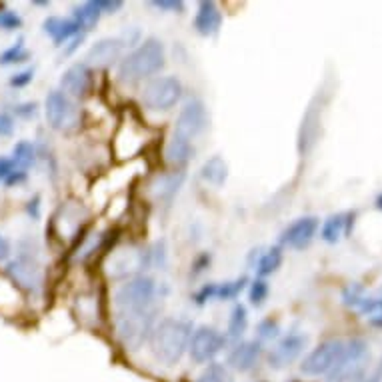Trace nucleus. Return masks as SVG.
I'll use <instances>...</instances> for the list:
<instances>
[{
	"label": "nucleus",
	"instance_id": "obj_1",
	"mask_svg": "<svg viewBox=\"0 0 382 382\" xmlns=\"http://www.w3.org/2000/svg\"><path fill=\"white\" fill-rule=\"evenodd\" d=\"M191 337V324L178 321V318H164L154 326L148 342H150V351L154 354V358L164 362L166 367H172L189 351Z\"/></svg>",
	"mask_w": 382,
	"mask_h": 382
},
{
	"label": "nucleus",
	"instance_id": "obj_2",
	"mask_svg": "<svg viewBox=\"0 0 382 382\" xmlns=\"http://www.w3.org/2000/svg\"><path fill=\"white\" fill-rule=\"evenodd\" d=\"M164 66V45L159 38H147L118 64V78L126 85H136L161 73Z\"/></svg>",
	"mask_w": 382,
	"mask_h": 382
},
{
	"label": "nucleus",
	"instance_id": "obj_3",
	"mask_svg": "<svg viewBox=\"0 0 382 382\" xmlns=\"http://www.w3.org/2000/svg\"><path fill=\"white\" fill-rule=\"evenodd\" d=\"M156 321V307L145 310H126L117 312V332L122 344L131 351H138L147 342Z\"/></svg>",
	"mask_w": 382,
	"mask_h": 382
},
{
	"label": "nucleus",
	"instance_id": "obj_4",
	"mask_svg": "<svg viewBox=\"0 0 382 382\" xmlns=\"http://www.w3.org/2000/svg\"><path fill=\"white\" fill-rule=\"evenodd\" d=\"M159 286L156 282L148 277H136L120 284V288L115 294V307L117 312L126 310H145L156 307Z\"/></svg>",
	"mask_w": 382,
	"mask_h": 382
},
{
	"label": "nucleus",
	"instance_id": "obj_5",
	"mask_svg": "<svg viewBox=\"0 0 382 382\" xmlns=\"http://www.w3.org/2000/svg\"><path fill=\"white\" fill-rule=\"evenodd\" d=\"M182 96V82L177 76H156L142 90V104L152 112H166L175 108Z\"/></svg>",
	"mask_w": 382,
	"mask_h": 382
},
{
	"label": "nucleus",
	"instance_id": "obj_6",
	"mask_svg": "<svg viewBox=\"0 0 382 382\" xmlns=\"http://www.w3.org/2000/svg\"><path fill=\"white\" fill-rule=\"evenodd\" d=\"M206 124H208V115H206L205 103L198 98H191L184 103V106L178 112L177 124H175L170 140H177L182 145H192V140L198 134L205 133Z\"/></svg>",
	"mask_w": 382,
	"mask_h": 382
},
{
	"label": "nucleus",
	"instance_id": "obj_7",
	"mask_svg": "<svg viewBox=\"0 0 382 382\" xmlns=\"http://www.w3.org/2000/svg\"><path fill=\"white\" fill-rule=\"evenodd\" d=\"M46 122L50 128L60 131V133H68L78 126V118L80 112L76 108V104L62 92V90H52L48 92L45 103Z\"/></svg>",
	"mask_w": 382,
	"mask_h": 382
},
{
	"label": "nucleus",
	"instance_id": "obj_8",
	"mask_svg": "<svg viewBox=\"0 0 382 382\" xmlns=\"http://www.w3.org/2000/svg\"><path fill=\"white\" fill-rule=\"evenodd\" d=\"M344 346H346V342L337 340V338L323 342L321 346H316L302 360V365H300L302 374H307V376H323V374H328L340 362V358L344 354Z\"/></svg>",
	"mask_w": 382,
	"mask_h": 382
},
{
	"label": "nucleus",
	"instance_id": "obj_9",
	"mask_svg": "<svg viewBox=\"0 0 382 382\" xmlns=\"http://www.w3.org/2000/svg\"><path fill=\"white\" fill-rule=\"evenodd\" d=\"M226 346V337L212 326H200L192 332L189 342L191 358L198 365L210 362Z\"/></svg>",
	"mask_w": 382,
	"mask_h": 382
},
{
	"label": "nucleus",
	"instance_id": "obj_10",
	"mask_svg": "<svg viewBox=\"0 0 382 382\" xmlns=\"http://www.w3.org/2000/svg\"><path fill=\"white\" fill-rule=\"evenodd\" d=\"M307 344H309V338L302 332H291L282 337L268 353V367L274 370L291 367L294 360L304 353Z\"/></svg>",
	"mask_w": 382,
	"mask_h": 382
},
{
	"label": "nucleus",
	"instance_id": "obj_11",
	"mask_svg": "<svg viewBox=\"0 0 382 382\" xmlns=\"http://www.w3.org/2000/svg\"><path fill=\"white\" fill-rule=\"evenodd\" d=\"M6 274L15 280L22 291H27L30 294L36 293L43 284V272L36 265V260H32L30 256H24V254L18 256L13 263H8Z\"/></svg>",
	"mask_w": 382,
	"mask_h": 382
},
{
	"label": "nucleus",
	"instance_id": "obj_12",
	"mask_svg": "<svg viewBox=\"0 0 382 382\" xmlns=\"http://www.w3.org/2000/svg\"><path fill=\"white\" fill-rule=\"evenodd\" d=\"M318 226L321 222L316 216H302V219H296L293 224H288L282 235H280V242L284 247L294 250H302L309 247L310 242L314 240V236L318 233Z\"/></svg>",
	"mask_w": 382,
	"mask_h": 382
},
{
	"label": "nucleus",
	"instance_id": "obj_13",
	"mask_svg": "<svg viewBox=\"0 0 382 382\" xmlns=\"http://www.w3.org/2000/svg\"><path fill=\"white\" fill-rule=\"evenodd\" d=\"M60 89L71 98H85L92 90V71L87 62H76L60 78Z\"/></svg>",
	"mask_w": 382,
	"mask_h": 382
},
{
	"label": "nucleus",
	"instance_id": "obj_14",
	"mask_svg": "<svg viewBox=\"0 0 382 382\" xmlns=\"http://www.w3.org/2000/svg\"><path fill=\"white\" fill-rule=\"evenodd\" d=\"M249 284V279L247 277H240V279L230 280V282H210V284H205L200 291L194 293V302L198 307H205L212 300H235L238 294L242 293Z\"/></svg>",
	"mask_w": 382,
	"mask_h": 382
},
{
	"label": "nucleus",
	"instance_id": "obj_15",
	"mask_svg": "<svg viewBox=\"0 0 382 382\" xmlns=\"http://www.w3.org/2000/svg\"><path fill=\"white\" fill-rule=\"evenodd\" d=\"M118 254L112 258L110 263V274L115 277H128L134 272H140V270H147L148 266L152 265L150 260V250L142 249H126V250H117Z\"/></svg>",
	"mask_w": 382,
	"mask_h": 382
},
{
	"label": "nucleus",
	"instance_id": "obj_16",
	"mask_svg": "<svg viewBox=\"0 0 382 382\" xmlns=\"http://www.w3.org/2000/svg\"><path fill=\"white\" fill-rule=\"evenodd\" d=\"M126 46L128 45L124 38H103V41L90 46L89 54H87V64L89 66H110L120 60Z\"/></svg>",
	"mask_w": 382,
	"mask_h": 382
},
{
	"label": "nucleus",
	"instance_id": "obj_17",
	"mask_svg": "<svg viewBox=\"0 0 382 382\" xmlns=\"http://www.w3.org/2000/svg\"><path fill=\"white\" fill-rule=\"evenodd\" d=\"M222 27V13L216 2L212 0H203L198 2L196 16H194V30L200 36H214L219 34Z\"/></svg>",
	"mask_w": 382,
	"mask_h": 382
},
{
	"label": "nucleus",
	"instance_id": "obj_18",
	"mask_svg": "<svg viewBox=\"0 0 382 382\" xmlns=\"http://www.w3.org/2000/svg\"><path fill=\"white\" fill-rule=\"evenodd\" d=\"M282 265V249L270 247V249H254L249 256V266L258 274V279H265L274 274Z\"/></svg>",
	"mask_w": 382,
	"mask_h": 382
},
{
	"label": "nucleus",
	"instance_id": "obj_19",
	"mask_svg": "<svg viewBox=\"0 0 382 382\" xmlns=\"http://www.w3.org/2000/svg\"><path fill=\"white\" fill-rule=\"evenodd\" d=\"M260 356H263V344L260 342H256V340L238 342L228 354V365L238 372H249L258 365Z\"/></svg>",
	"mask_w": 382,
	"mask_h": 382
},
{
	"label": "nucleus",
	"instance_id": "obj_20",
	"mask_svg": "<svg viewBox=\"0 0 382 382\" xmlns=\"http://www.w3.org/2000/svg\"><path fill=\"white\" fill-rule=\"evenodd\" d=\"M186 175L182 170L177 172H166V175H159L150 182V194L154 196L156 203H172V198L177 196L182 182H184Z\"/></svg>",
	"mask_w": 382,
	"mask_h": 382
},
{
	"label": "nucleus",
	"instance_id": "obj_21",
	"mask_svg": "<svg viewBox=\"0 0 382 382\" xmlns=\"http://www.w3.org/2000/svg\"><path fill=\"white\" fill-rule=\"evenodd\" d=\"M354 219L356 212H340V214H332L330 219H326L321 230V238L328 244H337L338 240H342L344 236L353 233Z\"/></svg>",
	"mask_w": 382,
	"mask_h": 382
},
{
	"label": "nucleus",
	"instance_id": "obj_22",
	"mask_svg": "<svg viewBox=\"0 0 382 382\" xmlns=\"http://www.w3.org/2000/svg\"><path fill=\"white\" fill-rule=\"evenodd\" d=\"M43 29L52 38L54 45H64L68 41H74L76 36H80V30H82L73 18H62V16H48Z\"/></svg>",
	"mask_w": 382,
	"mask_h": 382
},
{
	"label": "nucleus",
	"instance_id": "obj_23",
	"mask_svg": "<svg viewBox=\"0 0 382 382\" xmlns=\"http://www.w3.org/2000/svg\"><path fill=\"white\" fill-rule=\"evenodd\" d=\"M200 177L205 178L208 184L212 186H222L228 178V164L224 162L222 156H212L203 164Z\"/></svg>",
	"mask_w": 382,
	"mask_h": 382
},
{
	"label": "nucleus",
	"instance_id": "obj_24",
	"mask_svg": "<svg viewBox=\"0 0 382 382\" xmlns=\"http://www.w3.org/2000/svg\"><path fill=\"white\" fill-rule=\"evenodd\" d=\"M101 8L96 6V0L94 2H85L80 6H74L73 8V20L80 27L82 30H90L92 27L98 24L101 20Z\"/></svg>",
	"mask_w": 382,
	"mask_h": 382
},
{
	"label": "nucleus",
	"instance_id": "obj_25",
	"mask_svg": "<svg viewBox=\"0 0 382 382\" xmlns=\"http://www.w3.org/2000/svg\"><path fill=\"white\" fill-rule=\"evenodd\" d=\"M249 326V314L242 304H235L228 316V328H226V340H240V337L247 332Z\"/></svg>",
	"mask_w": 382,
	"mask_h": 382
},
{
	"label": "nucleus",
	"instance_id": "obj_26",
	"mask_svg": "<svg viewBox=\"0 0 382 382\" xmlns=\"http://www.w3.org/2000/svg\"><path fill=\"white\" fill-rule=\"evenodd\" d=\"M36 161V148L29 140H20L16 142L13 148V162H15V168L18 170H29L30 166Z\"/></svg>",
	"mask_w": 382,
	"mask_h": 382
},
{
	"label": "nucleus",
	"instance_id": "obj_27",
	"mask_svg": "<svg viewBox=\"0 0 382 382\" xmlns=\"http://www.w3.org/2000/svg\"><path fill=\"white\" fill-rule=\"evenodd\" d=\"M30 59V52L24 48V43L18 41L4 52H0V66H10V64H20Z\"/></svg>",
	"mask_w": 382,
	"mask_h": 382
},
{
	"label": "nucleus",
	"instance_id": "obj_28",
	"mask_svg": "<svg viewBox=\"0 0 382 382\" xmlns=\"http://www.w3.org/2000/svg\"><path fill=\"white\" fill-rule=\"evenodd\" d=\"M198 382H235L233 381V374L230 370L221 365V362H210L208 367L203 370Z\"/></svg>",
	"mask_w": 382,
	"mask_h": 382
},
{
	"label": "nucleus",
	"instance_id": "obj_29",
	"mask_svg": "<svg viewBox=\"0 0 382 382\" xmlns=\"http://www.w3.org/2000/svg\"><path fill=\"white\" fill-rule=\"evenodd\" d=\"M358 312H362L367 316V321L372 326H381L382 328V298H365Z\"/></svg>",
	"mask_w": 382,
	"mask_h": 382
},
{
	"label": "nucleus",
	"instance_id": "obj_30",
	"mask_svg": "<svg viewBox=\"0 0 382 382\" xmlns=\"http://www.w3.org/2000/svg\"><path fill=\"white\" fill-rule=\"evenodd\" d=\"M367 298V293H365V288L358 284V282H353V284H348L344 291H342V300H344V304L348 307V309L358 310L360 309V304H362V300Z\"/></svg>",
	"mask_w": 382,
	"mask_h": 382
},
{
	"label": "nucleus",
	"instance_id": "obj_31",
	"mask_svg": "<svg viewBox=\"0 0 382 382\" xmlns=\"http://www.w3.org/2000/svg\"><path fill=\"white\" fill-rule=\"evenodd\" d=\"M268 293H270V288H268V282L265 279L252 280V284H250L249 288L250 304L252 307H263L266 302V298H268Z\"/></svg>",
	"mask_w": 382,
	"mask_h": 382
},
{
	"label": "nucleus",
	"instance_id": "obj_32",
	"mask_svg": "<svg viewBox=\"0 0 382 382\" xmlns=\"http://www.w3.org/2000/svg\"><path fill=\"white\" fill-rule=\"evenodd\" d=\"M256 335L258 338L265 342V340H277L280 337V326L277 321H272V318H265V321H260L258 326H256Z\"/></svg>",
	"mask_w": 382,
	"mask_h": 382
},
{
	"label": "nucleus",
	"instance_id": "obj_33",
	"mask_svg": "<svg viewBox=\"0 0 382 382\" xmlns=\"http://www.w3.org/2000/svg\"><path fill=\"white\" fill-rule=\"evenodd\" d=\"M22 27V18L16 15L15 10H8L4 6H0V29L6 32H13Z\"/></svg>",
	"mask_w": 382,
	"mask_h": 382
},
{
	"label": "nucleus",
	"instance_id": "obj_34",
	"mask_svg": "<svg viewBox=\"0 0 382 382\" xmlns=\"http://www.w3.org/2000/svg\"><path fill=\"white\" fill-rule=\"evenodd\" d=\"M150 4L159 10H166V13H184L182 0H152Z\"/></svg>",
	"mask_w": 382,
	"mask_h": 382
},
{
	"label": "nucleus",
	"instance_id": "obj_35",
	"mask_svg": "<svg viewBox=\"0 0 382 382\" xmlns=\"http://www.w3.org/2000/svg\"><path fill=\"white\" fill-rule=\"evenodd\" d=\"M328 382H374V376H368L367 368H360V370H354V372H348L344 376H338L335 381Z\"/></svg>",
	"mask_w": 382,
	"mask_h": 382
},
{
	"label": "nucleus",
	"instance_id": "obj_36",
	"mask_svg": "<svg viewBox=\"0 0 382 382\" xmlns=\"http://www.w3.org/2000/svg\"><path fill=\"white\" fill-rule=\"evenodd\" d=\"M32 78H34V71L29 68V71H22V73H16L13 78H10V87L13 89H24V87H29L30 82H32Z\"/></svg>",
	"mask_w": 382,
	"mask_h": 382
},
{
	"label": "nucleus",
	"instance_id": "obj_37",
	"mask_svg": "<svg viewBox=\"0 0 382 382\" xmlns=\"http://www.w3.org/2000/svg\"><path fill=\"white\" fill-rule=\"evenodd\" d=\"M210 258H212V256H210L208 252H203L200 256H196L191 266V277H198V274H203L206 268L210 266Z\"/></svg>",
	"mask_w": 382,
	"mask_h": 382
},
{
	"label": "nucleus",
	"instance_id": "obj_38",
	"mask_svg": "<svg viewBox=\"0 0 382 382\" xmlns=\"http://www.w3.org/2000/svg\"><path fill=\"white\" fill-rule=\"evenodd\" d=\"M96 6L103 15H115L122 8V0H96Z\"/></svg>",
	"mask_w": 382,
	"mask_h": 382
},
{
	"label": "nucleus",
	"instance_id": "obj_39",
	"mask_svg": "<svg viewBox=\"0 0 382 382\" xmlns=\"http://www.w3.org/2000/svg\"><path fill=\"white\" fill-rule=\"evenodd\" d=\"M36 108H38V104L36 103H22V104H16L15 106V115L20 118H32L36 115Z\"/></svg>",
	"mask_w": 382,
	"mask_h": 382
},
{
	"label": "nucleus",
	"instance_id": "obj_40",
	"mask_svg": "<svg viewBox=\"0 0 382 382\" xmlns=\"http://www.w3.org/2000/svg\"><path fill=\"white\" fill-rule=\"evenodd\" d=\"M15 133V118L6 112L0 115V136H10Z\"/></svg>",
	"mask_w": 382,
	"mask_h": 382
},
{
	"label": "nucleus",
	"instance_id": "obj_41",
	"mask_svg": "<svg viewBox=\"0 0 382 382\" xmlns=\"http://www.w3.org/2000/svg\"><path fill=\"white\" fill-rule=\"evenodd\" d=\"M27 177H29V175H27L24 170H18V168H15V170L8 175V178L4 180V184H6V186H16V184H22V182L27 180Z\"/></svg>",
	"mask_w": 382,
	"mask_h": 382
},
{
	"label": "nucleus",
	"instance_id": "obj_42",
	"mask_svg": "<svg viewBox=\"0 0 382 382\" xmlns=\"http://www.w3.org/2000/svg\"><path fill=\"white\" fill-rule=\"evenodd\" d=\"M15 170V162H13V159H6V156H0V180L4 182L6 178H8V175Z\"/></svg>",
	"mask_w": 382,
	"mask_h": 382
},
{
	"label": "nucleus",
	"instance_id": "obj_43",
	"mask_svg": "<svg viewBox=\"0 0 382 382\" xmlns=\"http://www.w3.org/2000/svg\"><path fill=\"white\" fill-rule=\"evenodd\" d=\"M27 212H29L30 219H41V196H34L30 198L29 205H27Z\"/></svg>",
	"mask_w": 382,
	"mask_h": 382
},
{
	"label": "nucleus",
	"instance_id": "obj_44",
	"mask_svg": "<svg viewBox=\"0 0 382 382\" xmlns=\"http://www.w3.org/2000/svg\"><path fill=\"white\" fill-rule=\"evenodd\" d=\"M8 256H10V242L4 236H0V260H6Z\"/></svg>",
	"mask_w": 382,
	"mask_h": 382
},
{
	"label": "nucleus",
	"instance_id": "obj_45",
	"mask_svg": "<svg viewBox=\"0 0 382 382\" xmlns=\"http://www.w3.org/2000/svg\"><path fill=\"white\" fill-rule=\"evenodd\" d=\"M376 208H379V210H382V194H379V196H376Z\"/></svg>",
	"mask_w": 382,
	"mask_h": 382
},
{
	"label": "nucleus",
	"instance_id": "obj_46",
	"mask_svg": "<svg viewBox=\"0 0 382 382\" xmlns=\"http://www.w3.org/2000/svg\"><path fill=\"white\" fill-rule=\"evenodd\" d=\"M34 4H36V6H46L48 2H46V0H34Z\"/></svg>",
	"mask_w": 382,
	"mask_h": 382
},
{
	"label": "nucleus",
	"instance_id": "obj_47",
	"mask_svg": "<svg viewBox=\"0 0 382 382\" xmlns=\"http://www.w3.org/2000/svg\"><path fill=\"white\" fill-rule=\"evenodd\" d=\"M376 374H381L382 376V362H381V367H379V370H376Z\"/></svg>",
	"mask_w": 382,
	"mask_h": 382
}]
</instances>
